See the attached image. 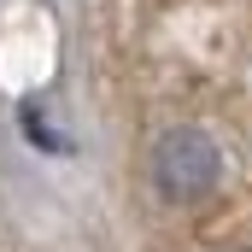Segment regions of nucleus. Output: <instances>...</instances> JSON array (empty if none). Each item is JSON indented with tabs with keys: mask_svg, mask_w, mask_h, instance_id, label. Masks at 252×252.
I'll return each instance as SVG.
<instances>
[{
	"mask_svg": "<svg viewBox=\"0 0 252 252\" xmlns=\"http://www.w3.org/2000/svg\"><path fill=\"white\" fill-rule=\"evenodd\" d=\"M223 182V153L205 129H164L153 147V188L164 193L170 205H193Z\"/></svg>",
	"mask_w": 252,
	"mask_h": 252,
	"instance_id": "f257e3e1",
	"label": "nucleus"
},
{
	"mask_svg": "<svg viewBox=\"0 0 252 252\" xmlns=\"http://www.w3.org/2000/svg\"><path fill=\"white\" fill-rule=\"evenodd\" d=\"M18 124H24V135H30L35 147H47V153H64V147H70V141H59V129H47L41 106H18Z\"/></svg>",
	"mask_w": 252,
	"mask_h": 252,
	"instance_id": "f03ea898",
	"label": "nucleus"
}]
</instances>
